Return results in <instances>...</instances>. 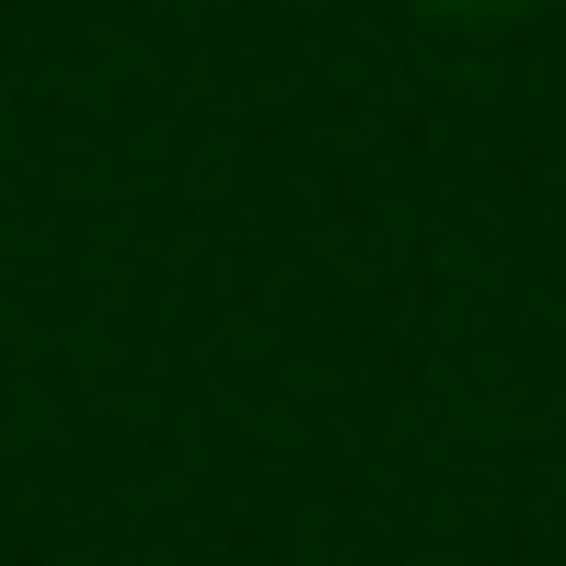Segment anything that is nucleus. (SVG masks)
Returning a JSON list of instances; mask_svg holds the SVG:
<instances>
[{
    "label": "nucleus",
    "instance_id": "obj_1",
    "mask_svg": "<svg viewBox=\"0 0 566 566\" xmlns=\"http://www.w3.org/2000/svg\"><path fill=\"white\" fill-rule=\"evenodd\" d=\"M428 12H485V0H428Z\"/></svg>",
    "mask_w": 566,
    "mask_h": 566
}]
</instances>
